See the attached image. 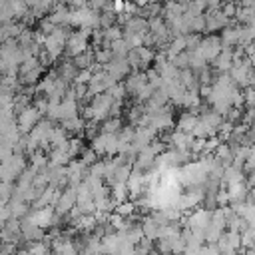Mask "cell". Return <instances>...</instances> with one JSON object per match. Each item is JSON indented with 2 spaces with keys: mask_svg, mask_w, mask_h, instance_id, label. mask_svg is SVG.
<instances>
[{
  "mask_svg": "<svg viewBox=\"0 0 255 255\" xmlns=\"http://www.w3.org/2000/svg\"><path fill=\"white\" fill-rule=\"evenodd\" d=\"M92 76H94V72L92 70H80L78 72V76H76V80H74V84H90V80H92Z\"/></svg>",
  "mask_w": 255,
  "mask_h": 255,
  "instance_id": "49",
  "label": "cell"
},
{
  "mask_svg": "<svg viewBox=\"0 0 255 255\" xmlns=\"http://www.w3.org/2000/svg\"><path fill=\"white\" fill-rule=\"evenodd\" d=\"M203 122H207L211 128H215V129H219V126L225 122V118L221 116V114H217L215 110H209V112H203L201 116H199Z\"/></svg>",
  "mask_w": 255,
  "mask_h": 255,
  "instance_id": "33",
  "label": "cell"
},
{
  "mask_svg": "<svg viewBox=\"0 0 255 255\" xmlns=\"http://www.w3.org/2000/svg\"><path fill=\"white\" fill-rule=\"evenodd\" d=\"M147 114L145 110V104H137V106H131L129 112H128V120L131 126H139V122L143 120V116Z\"/></svg>",
  "mask_w": 255,
  "mask_h": 255,
  "instance_id": "30",
  "label": "cell"
},
{
  "mask_svg": "<svg viewBox=\"0 0 255 255\" xmlns=\"http://www.w3.org/2000/svg\"><path fill=\"white\" fill-rule=\"evenodd\" d=\"M173 124H175V120H173V114H171V110L165 106L163 110H159L157 114H153V116H151L149 128H153L155 131H163V129H169V128H173Z\"/></svg>",
  "mask_w": 255,
  "mask_h": 255,
  "instance_id": "13",
  "label": "cell"
},
{
  "mask_svg": "<svg viewBox=\"0 0 255 255\" xmlns=\"http://www.w3.org/2000/svg\"><path fill=\"white\" fill-rule=\"evenodd\" d=\"M205 32H217V30H225L227 26H231V18H227L223 14V10H207L205 12Z\"/></svg>",
  "mask_w": 255,
  "mask_h": 255,
  "instance_id": "9",
  "label": "cell"
},
{
  "mask_svg": "<svg viewBox=\"0 0 255 255\" xmlns=\"http://www.w3.org/2000/svg\"><path fill=\"white\" fill-rule=\"evenodd\" d=\"M104 70H106L116 82H120V80H124V78H128V76L131 74V66H129L128 58H116V56H114V60H112L110 64L104 66Z\"/></svg>",
  "mask_w": 255,
  "mask_h": 255,
  "instance_id": "10",
  "label": "cell"
},
{
  "mask_svg": "<svg viewBox=\"0 0 255 255\" xmlns=\"http://www.w3.org/2000/svg\"><path fill=\"white\" fill-rule=\"evenodd\" d=\"M50 143H52V149H62V147H68L70 139H68V131L64 128H54L52 133H50Z\"/></svg>",
  "mask_w": 255,
  "mask_h": 255,
  "instance_id": "24",
  "label": "cell"
},
{
  "mask_svg": "<svg viewBox=\"0 0 255 255\" xmlns=\"http://www.w3.org/2000/svg\"><path fill=\"white\" fill-rule=\"evenodd\" d=\"M211 217H213V211L207 209V207H197L193 209L187 217H183V227H189V229H197V231H207V227L211 225Z\"/></svg>",
  "mask_w": 255,
  "mask_h": 255,
  "instance_id": "4",
  "label": "cell"
},
{
  "mask_svg": "<svg viewBox=\"0 0 255 255\" xmlns=\"http://www.w3.org/2000/svg\"><path fill=\"white\" fill-rule=\"evenodd\" d=\"M24 2L28 4V8H34V6H38V4L42 2V0H24Z\"/></svg>",
  "mask_w": 255,
  "mask_h": 255,
  "instance_id": "53",
  "label": "cell"
},
{
  "mask_svg": "<svg viewBox=\"0 0 255 255\" xmlns=\"http://www.w3.org/2000/svg\"><path fill=\"white\" fill-rule=\"evenodd\" d=\"M106 169H108L106 159H100V161H96L94 165H90V175H96V177H100V179H106Z\"/></svg>",
  "mask_w": 255,
  "mask_h": 255,
  "instance_id": "41",
  "label": "cell"
},
{
  "mask_svg": "<svg viewBox=\"0 0 255 255\" xmlns=\"http://www.w3.org/2000/svg\"><path fill=\"white\" fill-rule=\"evenodd\" d=\"M126 2H128V0H114V12H116V14L126 12Z\"/></svg>",
  "mask_w": 255,
  "mask_h": 255,
  "instance_id": "52",
  "label": "cell"
},
{
  "mask_svg": "<svg viewBox=\"0 0 255 255\" xmlns=\"http://www.w3.org/2000/svg\"><path fill=\"white\" fill-rule=\"evenodd\" d=\"M120 145H122V141H120V135L118 133H100L98 137L92 139V145L90 147L98 155H110V157H114V155L120 153Z\"/></svg>",
  "mask_w": 255,
  "mask_h": 255,
  "instance_id": "2",
  "label": "cell"
},
{
  "mask_svg": "<svg viewBox=\"0 0 255 255\" xmlns=\"http://www.w3.org/2000/svg\"><path fill=\"white\" fill-rule=\"evenodd\" d=\"M22 239H26L28 243L30 241H42L44 239V229L24 217L22 219Z\"/></svg>",
  "mask_w": 255,
  "mask_h": 255,
  "instance_id": "19",
  "label": "cell"
},
{
  "mask_svg": "<svg viewBox=\"0 0 255 255\" xmlns=\"http://www.w3.org/2000/svg\"><path fill=\"white\" fill-rule=\"evenodd\" d=\"M104 38H106L108 42H116V40L124 38V30H122L120 26H110V28L104 30Z\"/></svg>",
  "mask_w": 255,
  "mask_h": 255,
  "instance_id": "40",
  "label": "cell"
},
{
  "mask_svg": "<svg viewBox=\"0 0 255 255\" xmlns=\"http://www.w3.org/2000/svg\"><path fill=\"white\" fill-rule=\"evenodd\" d=\"M165 141H167V145L173 147V149L191 151V145H193L195 137H193V133H183V131L175 129V131H171L169 135H165Z\"/></svg>",
  "mask_w": 255,
  "mask_h": 255,
  "instance_id": "11",
  "label": "cell"
},
{
  "mask_svg": "<svg viewBox=\"0 0 255 255\" xmlns=\"http://www.w3.org/2000/svg\"><path fill=\"white\" fill-rule=\"evenodd\" d=\"M239 6H241V4H237V2H225V4L221 6V10H223V14H225L227 18H235Z\"/></svg>",
  "mask_w": 255,
  "mask_h": 255,
  "instance_id": "46",
  "label": "cell"
},
{
  "mask_svg": "<svg viewBox=\"0 0 255 255\" xmlns=\"http://www.w3.org/2000/svg\"><path fill=\"white\" fill-rule=\"evenodd\" d=\"M62 128L66 131H72V133H82L86 129V118H72V120H66L62 122Z\"/></svg>",
  "mask_w": 255,
  "mask_h": 255,
  "instance_id": "28",
  "label": "cell"
},
{
  "mask_svg": "<svg viewBox=\"0 0 255 255\" xmlns=\"http://www.w3.org/2000/svg\"><path fill=\"white\" fill-rule=\"evenodd\" d=\"M16 251V243H2V255H14Z\"/></svg>",
  "mask_w": 255,
  "mask_h": 255,
  "instance_id": "51",
  "label": "cell"
},
{
  "mask_svg": "<svg viewBox=\"0 0 255 255\" xmlns=\"http://www.w3.org/2000/svg\"><path fill=\"white\" fill-rule=\"evenodd\" d=\"M233 52H235V50H233L231 46H223L221 54L211 62L213 68H215L217 72H221V74H229L231 68H233Z\"/></svg>",
  "mask_w": 255,
  "mask_h": 255,
  "instance_id": "16",
  "label": "cell"
},
{
  "mask_svg": "<svg viewBox=\"0 0 255 255\" xmlns=\"http://www.w3.org/2000/svg\"><path fill=\"white\" fill-rule=\"evenodd\" d=\"M155 129L153 128H137L135 129V139H133V143H131V147H133V151L135 153H139L143 147H147L151 141H155Z\"/></svg>",
  "mask_w": 255,
  "mask_h": 255,
  "instance_id": "15",
  "label": "cell"
},
{
  "mask_svg": "<svg viewBox=\"0 0 255 255\" xmlns=\"http://www.w3.org/2000/svg\"><path fill=\"white\" fill-rule=\"evenodd\" d=\"M239 181H245V171L243 167H237V165H227L223 169V185H231V183H239ZM221 185V187H223Z\"/></svg>",
  "mask_w": 255,
  "mask_h": 255,
  "instance_id": "22",
  "label": "cell"
},
{
  "mask_svg": "<svg viewBox=\"0 0 255 255\" xmlns=\"http://www.w3.org/2000/svg\"><path fill=\"white\" fill-rule=\"evenodd\" d=\"M124 84H126V88H128V94H133V96H135V94H137L145 84H149V82H147V74H145V72L133 70V72L126 78Z\"/></svg>",
  "mask_w": 255,
  "mask_h": 255,
  "instance_id": "18",
  "label": "cell"
},
{
  "mask_svg": "<svg viewBox=\"0 0 255 255\" xmlns=\"http://www.w3.org/2000/svg\"><path fill=\"white\" fill-rule=\"evenodd\" d=\"M133 52L137 54V58H139V62H141V70L145 72L147 70V66L155 60V54H153V50L151 48H147V46H139V48H133Z\"/></svg>",
  "mask_w": 255,
  "mask_h": 255,
  "instance_id": "26",
  "label": "cell"
},
{
  "mask_svg": "<svg viewBox=\"0 0 255 255\" xmlns=\"http://www.w3.org/2000/svg\"><path fill=\"white\" fill-rule=\"evenodd\" d=\"M60 217H62V215H58L52 205H50V207H40V209H30V213L26 215V219H30L32 223H36V225L42 227L44 231L58 227Z\"/></svg>",
  "mask_w": 255,
  "mask_h": 255,
  "instance_id": "3",
  "label": "cell"
},
{
  "mask_svg": "<svg viewBox=\"0 0 255 255\" xmlns=\"http://www.w3.org/2000/svg\"><path fill=\"white\" fill-rule=\"evenodd\" d=\"M122 131V120L120 118H108L102 122V133H120Z\"/></svg>",
  "mask_w": 255,
  "mask_h": 255,
  "instance_id": "36",
  "label": "cell"
},
{
  "mask_svg": "<svg viewBox=\"0 0 255 255\" xmlns=\"http://www.w3.org/2000/svg\"><path fill=\"white\" fill-rule=\"evenodd\" d=\"M56 24L50 20V18H44V20H40V32L42 34H46V36H50V34H54L56 32Z\"/></svg>",
  "mask_w": 255,
  "mask_h": 255,
  "instance_id": "47",
  "label": "cell"
},
{
  "mask_svg": "<svg viewBox=\"0 0 255 255\" xmlns=\"http://www.w3.org/2000/svg\"><path fill=\"white\" fill-rule=\"evenodd\" d=\"M133 4H137L139 8H143V6H147V0H131Z\"/></svg>",
  "mask_w": 255,
  "mask_h": 255,
  "instance_id": "54",
  "label": "cell"
},
{
  "mask_svg": "<svg viewBox=\"0 0 255 255\" xmlns=\"http://www.w3.org/2000/svg\"><path fill=\"white\" fill-rule=\"evenodd\" d=\"M187 249L181 233L173 235V237H165V239H157V251L161 255H183Z\"/></svg>",
  "mask_w": 255,
  "mask_h": 255,
  "instance_id": "8",
  "label": "cell"
},
{
  "mask_svg": "<svg viewBox=\"0 0 255 255\" xmlns=\"http://www.w3.org/2000/svg\"><path fill=\"white\" fill-rule=\"evenodd\" d=\"M128 195H129L128 183H114V185H112V199H114L116 203L128 201Z\"/></svg>",
  "mask_w": 255,
  "mask_h": 255,
  "instance_id": "32",
  "label": "cell"
},
{
  "mask_svg": "<svg viewBox=\"0 0 255 255\" xmlns=\"http://www.w3.org/2000/svg\"><path fill=\"white\" fill-rule=\"evenodd\" d=\"M243 96H245V108L247 110H255V88H245L243 90Z\"/></svg>",
  "mask_w": 255,
  "mask_h": 255,
  "instance_id": "45",
  "label": "cell"
},
{
  "mask_svg": "<svg viewBox=\"0 0 255 255\" xmlns=\"http://www.w3.org/2000/svg\"><path fill=\"white\" fill-rule=\"evenodd\" d=\"M16 122H18V128H20L22 133H30V131L42 122V114H40V112L36 110V106L32 104V106L24 108V110L16 116Z\"/></svg>",
  "mask_w": 255,
  "mask_h": 255,
  "instance_id": "5",
  "label": "cell"
},
{
  "mask_svg": "<svg viewBox=\"0 0 255 255\" xmlns=\"http://www.w3.org/2000/svg\"><path fill=\"white\" fill-rule=\"evenodd\" d=\"M241 30H243V26H227V28L221 32V42H223V46H231V48L239 46V44H241Z\"/></svg>",
  "mask_w": 255,
  "mask_h": 255,
  "instance_id": "21",
  "label": "cell"
},
{
  "mask_svg": "<svg viewBox=\"0 0 255 255\" xmlns=\"http://www.w3.org/2000/svg\"><path fill=\"white\" fill-rule=\"evenodd\" d=\"M249 86H251V88H255V70L251 72V78H249Z\"/></svg>",
  "mask_w": 255,
  "mask_h": 255,
  "instance_id": "55",
  "label": "cell"
},
{
  "mask_svg": "<svg viewBox=\"0 0 255 255\" xmlns=\"http://www.w3.org/2000/svg\"><path fill=\"white\" fill-rule=\"evenodd\" d=\"M108 94H110L114 100H118V102H124V98L128 96V88H126V84L118 82L116 86H112V88L108 90Z\"/></svg>",
  "mask_w": 255,
  "mask_h": 255,
  "instance_id": "39",
  "label": "cell"
},
{
  "mask_svg": "<svg viewBox=\"0 0 255 255\" xmlns=\"http://www.w3.org/2000/svg\"><path fill=\"white\" fill-rule=\"evenodd\" d=\"M110 0H90V8L92 10H96V12H100V10H104L106 8V4H108Z\"/></svg>",
  "mask_w": 255,
  "mask_h": 255,
  "instance_id": "50",
  "label": "cell"
},
{
  "mask_svg": "<svg viewBox=\"0 0 255 255\" xmlns=\"http://www.w3.org/2000/svg\"><path fill=\"white\" fill-rule=\"evenodd\" d=\"M151 251H153V241L147 239V237H143V239L135 245V253H137V255H151Z\"/></svg>",
  "mask_w": 255,
  "mask_h": 255,
  "instance_id": "42",
  "label": "cell"
},
{
  "mask_svg": "<svg viewBox=\"0 0 255 255\" xmlns=\"http://www.w3.org/2000/svg\"><path fill=\"white\" fill-rule=\"evenodd\" d=\"M114 60V52L110 50V48H100V50H96V62L104 68L106 64H110Z\"/></svg>",
  "mask_w": 255,
  "mask_h": 255,
  "instance_id": "38",
  "label": "cell"
},
{
  "mask_svg": "<svg viewBox=\"0 0 255 255\" xmlns=\"http://www.w3.org/2000/svg\"><path fill=\"white\" fill-rule=\"evenodd\" d=\"M221 253H239V249H243V243H241V233H235V231H225L219 241H217Z\"/></svg>",
  "mask_w": 255,
  "mask_h": 255,
  "instance_id": "12",
  "label": "cell"
},
{
  "mask_svg": "<svg viewBox=\"0 0 255 255\" xmlns=\"http://www.w3.org/2000/svg\"><path fill=\"white\" fill-rule=\"evenodd\" d=\"M221 50H223V42H221V36H205L203 40H201V44H199V48L195 50L197 54H201L207 62H213L219 54H221Z\"/></svg>",
  "mask_w": 255,
  "mask_h": 255,
  "instance_id": "6",
  "label": "cell"
},
{
  "mask_svg": "<svg viewBox=\"0 0 255 255\" xmlns=\"http://www.w3.org/2000/svg\"><path fill=\"white\" fill-rule=\"evenodd\" d=\"M96 151L92 149V147H88V149H84L82 153H80V161H84L86 165H94L96 163Z\"/></svg>",
  "mask_w": 255,
  "mask_h": 255,
  "instance_id": "48",
  "label": "cell"
},
{
  "mask_svg": "<svg viewBox=\"0 0 255 255\" xmlns=\"http://www.w3.org/2000/svg\"><path fill=\"white\" fill-rule=\"evenodd\" d=\"M26 249L30 251V255H50L52 253V247H50V243L46 239H42V241H30Z\"/></svg>",
  "mask_w": 255,
  "mask_h": 255,
  "instance_id": "29",
  "label": "cell"
},
{
  "mask_svg": "<svg viewBox=\"0 0 255 255\" xmlns=\"http://www.w3.org/2000/svg\"><path fill=\"white\" fill-rule=\"evenodd\" d=\"M56 72H58V76H60L62 80L70 82V80H76V76H78V72H80V70L76 68L74 60H64V62H60V64H58Z\"/></svg>",
  "mask_w": 255,
  "mask_h": 255,
  "instance_id": "23",
  "label": "cell"
},
{
  "mask_svg": "<svg viewBox=\"0 0 255 255\" xmlns=\"http://www.w3.org/2000/svg\"><path fill=\"white\" fill-rule=\"evenodd\" d=\"M124 247V241L122 237L116 233H108L102 237V255H118Z\"/></svg>",
  "mask_w": 255,
  "mask_h": 255,
  "instance_id": "17",
  "label": "cell"
},
{
  "mask_svg": "<svg viewBox=\"0 0 255 255\" xmlns=\"http://www.w3.org/2000/svg\"><path fill=\"white\" fill-rule=\"evenodd\" d=\"M74 64H76L78 70H90V68L96 64V52H90V50H88V52L76 56V58H74Z\"/></svg>",
  "mask_w": 255,
  "mask_h": 255,
  "instance_id": "27",
  "label": "cell"
},
{
  "mask_svg": "<svg viewBox=\"0 0 255 255\" xmlns=\"http://www.w3.org/2000/svg\"><path fill=\"white\" fill-rule=\"evenodd\" d=\"M221 255H233V253H221Z\"/></svg>",
  "mask_w": 255,
  "mask_h": 255,
  "instance_id": "56",
  "label": "cell"
},
{
  "mask_svg": "<svg viewBox=\"0 0 255 255\" xmlns=\"http://www.w3.org/2000/svg\"><path fill=\"white\" fill-rule=\"evenodd\" d=\"M197 122H199V116L187 110V112H183V114L177 118V124H175V126H177V129L183 131V133H193Z\"/></svg>",
  "mask_w": 255,
  "mask_h": 255,
  "instance_id": "20",
  "label": "cell"
},
{
  "mask_svg": "<svg viewBox=\"0 0 255 255\" xmlns=\"http://www.w3.org/2000/svg\"><path fill=\"white\" fill-rule=\"evenodd\" d=\"M241 243H243V249H255V227H249L241 233Z\"/></svg>",
  "mask_w": 255,
  "mask_h": 255,
  "instance_id": "37",
  "label": "cell"
},
{
  "mask_svg": "<svg viewBox=\"0 0 255 255\" xmlns=\"http://www.w3.org/2000/svg\"><path fill=\"white\" fill-rule=\"evenodd\" d=\"M112 52H114L116 58H128V54L131 52V48H129V44L124 38H120V40L112 42Z\"/></svg>",
  "mask_w": 255,
  "mask_h": 255,
  "instance_id": "35",
  "label": "cell"
},
{
  "mask_svg": "<svg viewBox=\"0 0 255 255\" xmlns=\"http://www.w3.org/2000/svg\"><path fill=\"white\" fill-rule=\"evenodd\" d=\"M8 205H10V209H12V217H16V219H24V217L30 213V207H28V203H26V201L12 199Z\"/></svg>",
  "mask_w": 255,
  "mask_h": 255,
  "instance_id": "31",
  "label": "cell"
},
{
  "mask_svg": "<svg viewBox=\"0 0 255 255\" xmlns=\"http://www.w3.org/2000/svg\"><path fill=\"white\" fill-rule=\"evenodd\" d=\"M82 151H84L82 139H80V137H72V139H70V143H68V153L72 155V159H74L76 155H80Z\"/></svg>",
  "mask_w": 255,
  "mask_h": 255,
  "instance_id": "43",
  "label": "cell"
},
{
  "mask_svg": "<svg viewBox=\"0 0 255 255\" xmlns=\"http://www.w3.org/2000/svg\"><path fill=\"white\" fill-rule=\"evenodd\" d=\"M135 211H137V205H135V201H131V199H128V201H124V203H118V207H116V213H120V215L126 217V219L133 217Z\"/></svg>",
  "mask_w": 255,
  "mask_h": 255,
  "instance_id": "34",
  "label": "cell"
},
{
  "mask_svg": "<svg viewBox=\"0 0 255 255\" xmlns=\"http://www.w3.org/2000/svg\"><path fill=\"white\" fill-rule=\"evenodd\" d=\"M227 189V195H229V205H237V203H243L249 199V183L245 181H239V183H231L225 187Z\"/></svg>",
  "mask_w": 255,
  "mask_h": 255,
  "instance_id": "14",
  "label": "cell"
},
{
  "mask_svg": "<svg viewBox=\"0 0 255 255\" xmlns=\"http://www.w3.org/2000/svg\"><path fill=\"white\" fill-rule=\"evenodd\" d=\"M26 167H28V163H26V157H24V153H20V151H14V155L6 161V163H2V167H0V175H2V181H8V183H16L18 179H20V175L26 171Z\"/></svg>",
  "mask_w": 255,
  "mask_h": 255,
  "instance_id": "1",
  "label": "cell"
},
{
  "mask_svg": "<svg viewBox=\"0 0 255 255\" xmlns=\"http://www.w3.org/2000/svg\"><path fill=\"white\" fill-rule=\"evenodd\" d=\"M185 40H187V52H195V50L199 48V44H201V40H203V38H201L199 34H195V32H193V34H187V36H185Z\"/></svg>",
  "mask_w": 255,
  "mask_h": 255,
  "instance_id": "44",
  "label": "cell"
},
{
  "mask_svg": "<svg viewBox=\"0 0 255 255\" xmlns=\"http://www.w3.org/2000/svg\"><path fill=\"white\" fill-rule=\"evenodd\" d=\"M78 205V189L76 187H72V185H68L62 193H60V197H58V201H56V205H54V209H56V213L58 215H68L74 207Z\"/></svg>",
  "mask_w": 255,
  "mask_h": 255,
  "instance_id": "7",
  "label": "cell"
},
{
  "mask_svg": "<svg viewBox=\"0 0 255 255\" xmlns=\"http://www.w3.org/2000/svg\"><path fill=\"white\" fill-rule=\"evenodd\" d=\"M48 157H50V163H52V165H60V167H66V165H70V161H72V155L68 153V147L52 149V151L48 153Z\"/></svg>",
  "mask_w": 255,
  "mask_h": 255,
  "instance_id": "25",
  "label": "cell"
}]
</instances>
